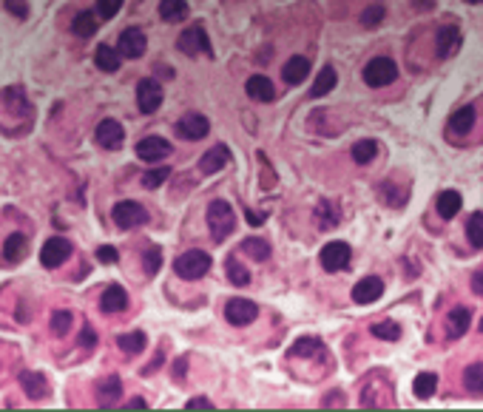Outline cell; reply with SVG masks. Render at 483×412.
Wrapping results in <instances>:
<instances>
[{
  "mask_svg": "<svg viewBox=\"0 0 483 412\" xmlns=\"http://www.w3.org/2000/svg\"><path fill=\"white\" fill-rule=\"evenodd\" d=\"M97 259H100L103 265H114V262H117V248H111V245L97 248Z\"/></svg>",
  "mask_w": 483,
  "mask_h": 412,
  "instance_id": "bcb514c9",
  "label": "cell"
},
{
  "mask_svg": "<svg viewBox=\"0 0 483 412\" xmlns=\"http://www.w3.org/2000/svg\"><path fill=\"white\" fill-rule=\"evenodd\" d=\"M466 4H483V0H466Z\"/></svg>",
  "mask_w": 483,
  "mask_h": 412,
  "instance_id": "db71d44e",
  "label": "cell"
},
{
  "mask_svg": "<svg viewBox=\"0 0 483 412\" xmlns=\"http://www.w3.org/2000/svg\"><path fill=\"white\" fill-rule=\"evenodd\" d=\"M125 307H128V293L120 285H111L103 293V299H100V310L103 313H123Z\"/></svg>",
  "mask_w": 483,
  "mask_h": 412,
  "instance_id": "d6986e66",
  "label": "cell"
},
{
  "mask_svg": "<svg viewBox=\"0 0 483 412\" xmlns=\"http://www.w3.org/2000/svg\"><path fill=\"white\" fill-rule=\"evenodd\" d=\"M466 236L475 248H483V214H472L466 222Z\"/></svg>",
  "mask_w": 483,
  "mask_h": 412,
  "instance_id": "74e56055",
  "label": "cell"
},
{
  "mask_svg": "<svg viewBox=\"0 0 483 412\" xmlns=\"http://www.w3.org/2000/svg\"><path fill=\"white\" fill-rule=\"evenodd\" d=\"M307 74H310V60H307V57H290V60L285 63V69H282V77H285L288 86L305 83Z\"/></svg>",
  "mask_w": 483,
  "mask_h": 412,
  "instance_id": "2e32d148",
  "label": "cell"
},
{
  "mask_svg": "<svg viewBox=\"0 0 483 412\" xmlns=\"http://www.w3.org/2000/svg\"><path fill=\"white\" fill-rule=\"evenodd\" d=\"M72 29H74V35H77V38H91V35L97 32V18H94L91 12H83V15H77V18H74Z\"/></svg>",
  "mask_w": 483,
  "mask_h": 412,
  "instance_id": "8d00e7d4",
  "label": "cell"
},
{
  "mask_svg": "<svg viewBox=\"0 0 483 412\" xmlns=\"http://www.w3.org/2000/svg\"><path fill=\"white\" fill-rule=\"evenodd\" d=\"M142 268H145L148 276H154V273L162 268V251H159V248H148L145 256H142Z\"/></svg>",
  "mask_w": 483,
  "mask_h": 412,
  "instance_id": "b9f144b4",
  "label": "cell"
},
{
  "mask_svg": "<svg viewBox=\"0 0 483 412\" xmlns=\"http://www.w3.org/2000/svg\"><path fill=\"white\" fill-rule=\"evenodd\" d=\"M69 330H72V313H69V310H57V313L52 316V333L63 338Z\"/></svg>",
  "mask_w": 483,
  "mask_h": 412,
  "instance_id": "60d3db41",
  "label": "cell"
},
{
  "mask_svg": "<svg viewBox=\"0 0 483 412\" xmlns=\"http://www.w3.org/2000/svg\"><path fill=\"white\" fill-rule=\"evenodd\" d=\"M210 265H213V262H210L208 253H202V251H188V253H182V256L174 262V270H176V276L193 282V279H202V276L210 270Z\"/></svg>",
  "mask_w": 483,
  "mask_h": 412,
  "instance_id": "7a4b0ae2",
  "label": "cell"
},
{
  "mask_svg": "<svg viewBox=\"0 0 483 412\" xmlns=\"http://www.w3.org/2000/svg\"><path fill=\"white\" fill-rule=\"evenodd\" d=\"M256 316H259V307H256L251 299H230V302L225 304V319H227L233 327H245V324H251Z\"/></svg>",
  "mask_w": 483,
  "mask_h": 412,
  "instance_id": "8992f818",
  "label": "cell"
},
{
  "mask_svg": "<svg viewBox=\"0 0 483 412\" xmlns=\"http://www.w3.org/2000/svg\"><path fill=\"white\" fill-rule=\"evenodd\" d=\"M4 4H6V9H9L18 21H26V18H29V4H26V0H4Z\"/></svg>",
  "mask_w": 483,
  "mask_h": 412,
  "instance_id": "f6af8a7d",
  "label": "cell"
},
{
  "mask_svg": "<svg viewBox=\"0 0 483 412\" xmlns=\"http://www.w3.org/2000/svg\"><path fill=\"white\" fill-rule=\"evenodd\" d=\"M117 344H120V350L125 353V355H137V353H142L145 350V344H148V338H145V333H125V336H120L117 338Z\"/></svg>",
  "mask_w": 483,
  "mask_h": 412,
  "instance_id": "4dcf8cb0",
  "label": "cell"
},
{
  "mask_svg": "<svg viewBox=\"0 0 483 412\" xmlns=\"http://www.w3.org/2000/svg\"><path fill=\"white\" fill-rule=\"evenodd\" d=\"M384 15H387L384 4H373V6H367V9L361 12V23H364L367 29H373V26H378V23L384 21Z\"/></svg>",
  "mask_w": 483,
  "mask_h": 412,
  "instance_id": "ab89813d",
  "label": "cell"
},
{
  "mask_svg": "<svg viewBox=\"0 0 483 412\" xmlns=\"http://www.w3.org/2000/svg\"><path fill=\"white\" fill-rule=\"evenodd\" d=\"M168 154H171V142L162 139V137H145V139L137 142V156L142 162H159Z\"/></svg>",
  "mask_w": 483,
  "mask_h": 412,
  "instance_id": "30bf717a",
  "label": "cell"
},
{
  "mask_svg": "<svg viewBox=\"0 0 483 412\" xmlns=\"http://www.w3.org/2000/svg\"><path fill=\"white\" fill-rule=\"evenodd\" d=\"M375 151H378L375 139H358V142L353 145V159H356L358 165H367V162L375 159Z\"/></svg>",
  "mask_w": 483,
  "mask_h": 412,
  "instance_id": "d590c367",
  "label": "cell"
},
{
  "mask_svg": "<svg viewBox=\"0 0 483 412\" xmlns=\"http://www.w3.org/2000/svg\"><path fill=\"white\" fill-rule=\"evenodd\" d=\"M395 77H398V69H395V63H392L390 57H375V60H370L367 69H364V83L373 86V88L390 86Z\"/></svg>",
  "mask_w": 483,
  "mask_h": 412,
  "instance_id": "277c9868",
  "label": "cell"
},
{
  "mask_svg": "<svg viewBox=\"0 0 483 412\" xmlns=\"http://www.w3.org/2000/svg\"><path fill=\"white\" fill-rule=\"evenodd\" d=\"M373 336L384 338V341H398L401 338V327L395 321H378V324H373Z\"/></svg>",
  "mask_w": 483,
  "mask_h": 412,
  "instance_id": "f35d334b",
  "label": "cell"
},
{
  "mask_svg": "<svg viewBox=\"0 0 483 412\" xmlns=\"http://www.w3.org/2000/svg\"><path fill=\"white\" fill-rule=\"evenodd\" d=\"M415 395L418 398H432L435 395V389H438V375L435 372H418V378H415Z\"/></svg>",
  "mask_w": 483,
  "mask_h": 412,
  "instance_id": "e575fe53",
  "label": "cell"
},
{
  "mask_svg": "<svg viewBox=\"0 0 483 412\" xmlns=\"http://www.w3.org/2000/svg\"><path fill=\"white\" fill-rule=\"evenodd\" d=\"M480 333H483V319H480Z\"/></svg>",
  "mask_w": 483,
  "mask_h": 412,
  "instance_id": "11a10c76",
  "label": "cell"
},
{
  "mask_svg": "<svg viewBox=\"0 0 483 412\" xmlns=\"http://www.w3.org/2000/svg\"><path fill=\"white\" fill-rule=\"evenodd\" d=\"M225 273H227V279H230L236 287H245V285L251 282V273H248V268L242 265L236 256H227V262H225Z\"/></svg>",
  "mask_w": 483,
  "mask_h": 412,
  "instance_id": "f1b7e54d",
  "label": "cell"
},
{
  "mask_svg": "<svg viewBox=\"0 0 483 412\" xmlns=\"http://www.w3.org/2000/svg\"><path fill=\"white\" fill-rule=\"evenodd\" d=\"M185 370H188V361H185V358H179V361H176V370H174V375H176V378H182V372H185Z\"/></svg>",
  "mask_w": 483,
  "mask_h": 412,
  "instance_id": "681fc988",
  "label": "cell"
},
{
  "mask_svg": "<svg viewBox=\"0 0 483 412\" xmlns=\"http://www.w3.org/2000/svg\"><path fill=\"white\" fill-rule=\"evenodd\" d=\"M262 219H265L262 214H254V211H248V222H251V225H262Z\"/></svg>",
  "mask_w": 483,
  "mask_h": 412,
  "instance_id": "816d5d0a",
  "label": "cell"
},
{
  "mask_svg": "<svg viewBox=\"0 0 483 412\" xmlns=\"http://www.w3.org/2000/svg\"><path fill=\"white\" fill-rule=\"evenodd\" d=\"M120 55L123 57H128V60H137V57H142L145 55V49H148V40H145V35L140 32V29H125L123 35H120Z\"/></svg>",
  "mask_w": 483,
  "mask_h": 412,
  "instance_id": "7c38bea8",
  "label": "cell"
},
{
  "mask_svg": "<svg viewBox=\"0 0 483 412\" xmlns=\"http://www.w3.org/2000/svg\"><path fill=\"white\" fill-rule=\"evenodd\" d=\"M319 353H322V341L313 338V336H305L290 347V355H296V358H310V355H319Z\"/></svg>",
  "mask_w": 483,
  "mask_h": 412,
  "instance_id": "1f68e13d",
  "label": "cell"
},
{
  "mask_svg": "<svg viewBox=\"0 0 483 412\" xmlns=\"http://www.w3.org/2000/svg\"><path fill=\"white\" fill-rule=\"evenodd\" d=\"M159 18L168 21V23L185 21L188 18V4H185V0H162V4H159Z\"/></svg>",
  "mask_w": 483,
  "mask_h": 412,
  "instance_id": "83f0119b",
  "label": "cell"
},
{
  "mask_svg": "<svg viewBox=\"0 0 483 412\" xmlns=\"http://www.w3.org/2000/svg\"><path fill=\"white\" fill-rule=\"evenodd\" d=\"M114 222H117V228H123V231H131V228H140V225H145L148 222V211L142 208L140 202H117L114 205Z\"/></svg>",
  "mask_w": 483,
  "mask_h": 412,
  "instance_id": "3957f363",
  "label": "cell"
},
{
  "mask_svg": "<svg viewBox=\"0 0 483 412\" xmlns=\"http://www.w3.org/2000/svg\"><path fill=\"white\" fill-rule=\"evenodd\" d=\"M339 219H341V211H339V205H336V202L322 199V202L316 205V222H319V228H322V231L336 228V225H339Z\"/></svg>",
  "mask_w": 483,
  "mask_h": 412,
  "instance_id": "ffe728a7",
  "label": "cell"
},
{
  "mask_svg": "<svg viewBox=\"0 0 483 412\" xmlns=\"http://www.w3.org/2000/svg\"><path fill=\"white\" fill-rule=\"evenodd\" d=\"M123 4H125V0H97V12H100V18L111 21L123 9Z\"/></svg>",
  "mask_w": 483,
  "mask_h": 412,
  "instance_id": "ee69618b",
  "label": "cell"
},
{
  "mask_svg": "<svg viewBox=\"0 0 483 412\" xmlns=\"http://www.w3.org/2000/svg\"><path fill=\"white\" fill-rule=\"evenodd\" d=\"M21 387L26 389V395H29V398H43V395H49V384H46V378H43L40 372H32V370L21 372Z\"/></svg>",
  "mask_w": 483,
  "mask_h": 412,
  "instance_id": "603a6c76",
  "label": "cell"
},
{
  "mask_svg": "<svg viewBox=\"0 0 483 412\" xmlns=\"http://www.w3.org/2000/svg\"><path fill=\"white\" fill-rule=\"evenodd\" d=\"M336 69L333 66H324L322 71H319V77H316V83H313V88H310V97H324V94H330L333 88H336Z\"/></svg>",
  "mask_w": 483,
  "mask_h": 412,
  "instance_id": "484cf974",
  "label": "cell"
},
{
  "mask_svg": "<svg viewBox=\"0 0 483 412\" xmlns=\"http://www.w3.org/2000/svg\"><path fill=\"white\" fill-rule=\"evenodd\" d=\"M188 406H208V409H210L213 404H210L208 398H193V401H188Z\"/></svg>",
  "mask_w": 483,
  "mask_h": 412,
  "instance_id": "f907efd6",
  "label": "cell"
},
{
  "mask_svg": "<svg viewBox=\"0 0 483 412\" xmlns=\"http://www.w3.org/2000/svg\"><path fill=\"white\" fill-rule=\"evenodd\" d=\"M94 63H97V69L100 71H120V63H123V55H120V49H111V46H97V52H94Z\"/></svg>",
  "mask_w": 483,
  "mask_h": 412,
  "instance_id": "44dd1931",
  "label": "cell"
},
{
  "mask_svg": "<svg viewBox=\"0 0 483 412\" xmlns=\"http://www.w3.org/2000/svg\"><path fill=\"white\" fill-rule=\"evenodd\" d=\"M460 193L458 190H443L441 196H438V214L443 217V219H452V217H458V211H460Z\"/></svg>",
  "mask_w": 483,
  "mask_h": 412,
  "instance_id": "d4e9b609",
  "label": "cell"
},
{
  "mask_svg": "<svg viewBox=\"0 0 483 412\" xmlns=\"http://www.w3.org/2000/svg\"><path fill=\"white\" fill-rule=\"evenodd\" d=\"M123 139H125V131H123V125L117 120H103L97 125V142L103 148L117 151V148H123Z\"/></svg>",
  "mask_w": 483,
  "mask_h": 412,
  "instance_id": "4fadbf2b",
  "label": "cell"
},
{
  "mask_svg": "<svg viewBox=\"0 0 483 412\" xmlns=\"http://www.w3.org/2000/svg\"><path fill=\"white\" fill-rule=\"evenodd\" d=\"M347 265H350V245L347 242H330L322 248V268L327 273L344 270Z\"/></svg>",
  "mask_w": 483,
  "mask_h": 412,
  "instance_id": "9c48e42d",
  "label": "cell"
},
{
  "mask_svg": "<svg viewBox=\"0 0 483 412\" xmlns=\"http://www.w3.org/2000/svg\"><path fill=\"white\" fill-rule=\"evenodd\" d=\"M208 120L202 114H185L179 122H176V134L185 137V139H202L208 134Z\"/></svg>",
  "mask_w": 483,
  "mask_h": 412,
  "instance_id": "9a60e30c",
  "label": "cell"
},
{
  "mask_svg": "<svg viewBox=\"0 0 483 412\" xmlns=\"http://www.w3.org/2000/svg\"><path fill=\"white\" fill-rule=\"evenodd\" d=\"M242 253H248L254 262H265L271 256V245L265 239H259V236H251V239L242 242Z\"/></svg>",
  "mask_w": 483,
  "mask_h": 412,
  "instance_id": "f546056e",
  "label": "cell"
},
{
  "mask_svg": "<svg viewBox=\"0 0 483 412\" xmlns=\"http://www.w3.org/2000/svg\"><path fill=\"white\" fill-rule=\"evenodd\" d=\"M384 296V282L378 279V276H367V279H361L356 287H353V299L358 302V304H373V302H378Z\"/></svg>",
  "mask_w": 483,
  "mask_h": 412,
  "instance_id": "5bb4252c",
  "label": "cell"
},
{
  "mask_svg": "<svg viewBox=\"0 0 483 412\" xmlns=\"http://www.w3.org/2000/svg\"><path fill=\"white\" fill-rule=\"evenodd\" d=\"M120 395H123V384H120V378H117V375L106 378V381L100 384V389H97V401H100V404H106V406L117 404V401H120Z\"/></svg>",
  "mask_w": 483,
  "mask_h": 412,
  "instance_id": "4316f807",
  "label": "cell"
},
{
  "mask_svg": "<svg viewBox=\"0 0 483 412\" xmlns=\"http://www.w3.org/2000/svg\"><path fill=\"white\" fill-rule=\"evenodd\" d=\"M168 176H171V168H165V165H162V168H154V171H148V173L142 176V185H145V188H159V185H162Z\"/></svg>",
  "mask_w": 483,
  "mask_h": 412,
  "instance_id": "7bdbcfd3",
  "label": "cell"
},
{
  "mask_svg": "<svg viewBox=\"0 0 483 412\" xmlns=\"http://www.w3.org/2000/svg\"><path fill=\"white\" fill-rule=\"evenodd\" d=\"M128 406H140V409H142V406H145V401H142V398H131V401H128Z\"/></svg>",
  "mask_w": 483,
  "mask_h": 412,
  "instance_id": "f5cc1de1",
  "label": "cell"
},
{
  "mask_svg": "<svg viewBox=\"0 0 483 412\" xmlns=\"http://www.w3.org/2000/svg\"><path fill=\"white\" fill-rule=\"evenodd\" d=\"M458 46H460V29L455 23L441 26L438 35H435V52H438V57H443V60L452 57L458 52Z\"/></svg>",
  "mask_w": 483,
  "mask_h": 412,
  "instance_id": "8fae6325",
  "label": "cell"
},
{
  "mask_svg": "<svg viewBox=\"0 0 483 412\" xmlns=\"http://www.w3.org/2000/svg\"><path fill=\"white\" fill-rule=\"evenodd\" d=\"M463 384H466V389H469L472 395H483V361H480V364L466 367V372H463Z\"/></svg>",
  "mask_w": 483,
  "mask_h": 412,
  "instance_id": "d6a6232c",
  "label": "cell"
},
{
  "mask_svg": "<svg viewBox=\"0 0 483 412\" xmlns=\"http://www.w3.org/2000/svg\"><path fill=\"white\" fill-rule=\"evenodd\" d=\"M4 253L9 262H21L23 253H26V236L23 234H12L6 242H4Z\"/></svg>",
  "mask_w": 483,
  "mask_h": 412,
  "instance_id": "836d02e7",
  "label": "cell"
},
{
  "mask_svg": "<svg viewBox=\"0 0 483 412\" xmlns=\"http://www.w3.org/2000/svg\"><path fill=\"white\" fill-rule=\"evenodd\" d=\"M469 321H472V313H469L466 307H455V310L449 313V319H446V333H449V338H460V336L469 330Z\"/></svg>",
  "mask_w": 483,
  "mask_h": 412,
  "instance_id": "7402d4cb",
  "label": "cell"
},
{
  "mask_svg": "<svg viewBox=\"0 0 483 412\" xmlns=\"http://www.w3.org/2000/svg\"><path fill=\"white\" fill-rule=\"evenodd\" d=\"M472 125H475V108H472V105L458 108V111L452 114V120H449V131H452V134H460V137L469 134Z\"/></svg>",
  "mask_w": 483,
  "mask_h": 412,
  "instance_id": "cb8c5ba5",
  "label": "cell"
},
{
  "mask_svg": "<svg viewBox=\"0 0 483 412\" xmlns=\"http://www.w3.org/2000/svg\"><path fill=\"white\" fill-rule=\"evenodd\" d=\"M472 290H475L477 296H483V270H477V273L472 276Z\"/></svg>",
  "mask_w": 483,
  "mask_h": 412,
  "instance_id": "c3c4849f",
  "label": "cell"
},
{
  "mask_svg": "<svg viewBox=\"0 0 483 412\" xmlns=\"http://www.w3.org/2000/svg\"><path fill=\"white\" fill-rule=\"evenodd\" d=\"M248 94H251V100H259V103H271V100H276V88H273V83L265 77V74H254L251 80H248Z\"/></svg>",
  "mask_w": 483,
  "mask_h": 412,
  "instance_id": "e0dca14e",
  "label": "cell"
},
{
  "mask_svg": "<svg viewBox=\"0 0 483 412\" xmlns=\"http://www.w3.org/2000/svg\"><path fill=\"white\" fill-rule=\"evenodd\" d=\"M137 105H140L142 114H154L162 105V86L157 80H151V77L140 80V86H137Z\"/></svg>",
  "mask_w": 483,
  "mask_h": 412,
  "instance_id": "52a82bcc",
  "label": "cell"
},
{
  "mask_svg": "<svg viewBox=\"0 0 483 412\" xmlns=\"http://www.w3.org/2000/svg\"><path fill=\"white\" fill-rule=\"evenodd\" d=\"M94 341H97V336H94V330L86 324L83 333H80V344H83V347H94Z\"/></svg>",
  "mask_w": 483,
  "mask_h": 412,
  "instance_id": "7dc6e473",
  "label": "cell"
},
{
  "mask_svg": "<svg viewBox=\"0 0 483 412\" xmlns=\"http://www.w3.org/2000/svg\"><path fill=\"white\" fill-rule=\"evenodd\" d=\"M176 46H179V52H182V55H188V57H196L199 52H210V40H208V35H205V29H202V26H191V29H185V32L179 35Z\"/></svg>",
  "mask_w": 483,
  "mask_h": 412,
  "instance_id": "ba28073f",
  "label": "cell"
},
{
  "mask_svg": "<svg viewBox=\"0 0 483 412\" xmlns=\"http://www.w3.org/2000/svg\"><path fill=\"white\" fill-rule=\"evenodd\" d=\"M72 256V242L69 239H63V236H52L43 248H40V265L43 268H60L66 259Z\"/></svg>",
  "mask_w": 483,
  "mask_h": 412,
  "instance_id": "5b68a950",
  "label": "cell"
},
{
  "mask_svg": "<svg viewBox=\"0 0 483 412\" xmlns=\"http://www.w3.org/2000/svg\"><path fill=\"white\" fill-rule=\"evenodd\" d=\"M227 162H230V151H227V145H213V148L202 156L199 168H202V173H216V171H222Z\"/></svg>",
  "mask_w": 483,
  "mask_h": 412,
  "instance_id": "ac0fdd59",
  "label": "cell"
},
{
  "mask_svg": "<svg viewBox=\"0 0 483 412\" xmlns=\"http://www.w3.org/2000/svg\"><path fill=\"white\" fill-rule=\"evenodd\" d=\"M208 228H210L213 242H225V239L233 234V228H236V214H233V208H230L225 199H216V202L208 205Z\"/></svg>",
  "mask_w": 483,
  "mask_h": 412,
  "instance_id": "6da1fadb",
  "label": "cell"
}]
</instances>
